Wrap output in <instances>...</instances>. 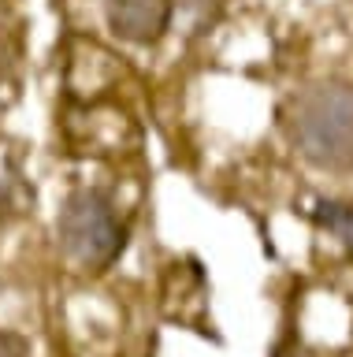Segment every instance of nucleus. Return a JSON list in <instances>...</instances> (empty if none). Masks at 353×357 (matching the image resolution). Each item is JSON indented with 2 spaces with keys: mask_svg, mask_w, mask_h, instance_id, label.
<instances>
[{
  "mask_svg": "<svg viewBox=\"0 0 353 357\" xmlns=\"http://www.w3.org/2000/svg\"><path fill=\"white\" fill-rule=\"evenodd\" d=\"M294 153L316 172H353V82L305 86L279 112Z\"/></svg>",
  "mask_w": 353,
  "mask_h": 357,
  "instance_id": "obj_1",
  "label": "nucleus"
},
{
  "mask_svg": "<svg viewBox=\"0 0 353 357\" xmlns=\"http://www.w3.org/2000/svg\"><path fill=\"white\" fill-rule=\"evenodd\" d=\"M130 227L116 197L101 186H79L60 201L56 212V245L82 272L101 275L127 253Z\"/></svg>",
  "mask_w": 353,
  "mask_h": 357,
  "instance_id": "obj_2",
  "label": "nucleus"
},
{
  "mask_svg": "<svg viewBox=\"0 0 353 357\" xmlns=\"http://www.w3.org/2000/svg\"><path fill=\"white\" fill-rule=\"evenodd\" d=\"M175 0H104V22L119 41L149 49L171 30Z\"/></svg>",
  "mask_w": 353,
  "mask_h": 357,
  "instance_id": "obj_3",
  "label": "nucleus"
},
{
  "mask_svg": "<svg viewBox=\"0 0 353 357\" xmlns=\"http://www.w3.org/2000/svg\"><path fill=\"white\" fill-rule=\"evenodd\" d=\"M308 223L316 231L331 234L342 250H346L350 264H353V205L350 201H338V197H320L313 208H308Z\"/></svg>",
  "mask_w": 353,
  "mask_h": 357,
  "instance_id": "obj_4",
  "label": "nucleus"
},
{
  "mask_svg": "<svg viewBox=\"0 0 353 357\" xmlns=\"http://www.w3.org/2000/svg\"><path fill=\"white\" fill-rule=\"evenodd\" d=\"M23 60V33L8 22H0V82H12V75L19 71Z\"/></svg>",
  "mask_w": 353,
  "mask_h": 357,
  "instance_id": "obj_5",
  "label": "nucleus"
},
{
  "mask_svg": "<svg viewBox=\"0 0 353 357\" xmlns=\"http://www.w3.org/2000/svg\"><path fill=\"white\" fill-rule=\"evenodd\" d=\"M0 357H30V339L12 328H0Z\"/></svg>",
  "mask_w": 353,
  "mask_h": 357,
  "instance_id": "obj_6",
  "label": "nucleus"
},
{
  "mask_svg": "<svg viewBox=\"0 0 353 357\" xmlns=\"http://www.w3.org/2000/svg\"><path fill=\"white\" fill-rule=\"evenodd\" d=\"M15 212L19 208H15V197H12V183H0V227H4Z\"/></svg>",
  "mask_w": 353,
  "mask_h": 357,
  "instance_id": "obj_7",
  "label": "nucleus"
},
{
  "mask_svg": "<svg viewBox=\"0 0 353 357\" xmlns=\"http://www.w3.org/2000/svg\"><path fill=\"white\" fill-rule=\"evenodd\" d=\"M272 357H297V335H294V331H286L283 339L272 346Z\"/></svg>",
  "mask_w": 353,
  "mask_h": 357,
  "instance_id": "obj_8",
  "label": "nucleus"
},
{
  "mask_svg": "<svg viewBox=\"0 0 353 357\" xmlns=\"http://www.w3.org/2000/svg\"><path fill=\"white\" fill-rule=\"evenodd\" d=\"M182 4L190 8L194 15H212V11H216L219 4H223V0H182Z\"/></svg>",
  "mask_w": 353,
  "mask_h": 357,
  "instance_id": "obj_9",
  "label": "nucleus"
}]
</instances>
